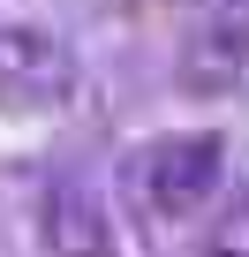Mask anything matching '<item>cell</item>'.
Wrapping results in <instances>:
<instances>
[{"label":"cell","instance_id":"obj_3","mask_svg":"<svg viewBox=\"0 0 249 257\" xmlns=\"http://www.w3.org/2000/svg\"><path fill=\"white\" fill-rule=\"evenodd\" d=\"M46 242H53L61 257H106V219H98V204H91L83 189H61V197L46 204Z\"/></svg>","mask_w":249,"mask_h":257},{"label":"cell","instance_id":"obj_4","mask_svg":"<svg viewBox=\"0 0 249 257\" xmlns=\"http://www.w3.org/2000/svg\"><path fill=\"white\" fill-rule=\"evenodd\" d=\"M211 257H249V212H234V219L219 227V242H211Z\"/></svg>","mask_w":249,"mask_h":257},{"label":"cell","instance_id":"obj_1","mask_svg":"<svg viewBox=\"0 0 249 257\" xmlns=\"http://www.w3.org/2000/svg\"><path fill=\"white\" fill-rule=\"evenodd\" d=\"M129 182H136L151 219L181 227V219H196L226 189V137L219 128H166V137H151L129 159Z\"/></svg>","mask_w":249,"mask_h":257},{"label":"cell","instance_id":"obj_2","mask_svg":"<svg viewBox=\"0 0 249 257\" xmlns=\"http://www.w3.org/2000/svg\"><path fill=\"white\" fill-rule=\"evenodd\" d=\"M76 98V53L61 31L46 23H0V113L16 121H38V113H61Z\"/></svg>","mask_w":249,"mask_h":257}]
</instances>
